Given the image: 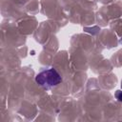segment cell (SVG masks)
<instances>
[{"instance_id":"3","label":"cell","mask_w":122,"mask_h":122,"mask_svg":"<svg viewBox=\"0 0 122 122\" xmlns=\"http://www.w3.org/2000/svg\"><path fill=\"white\" fill-rule=\"evenodd\" d=\"M121 88H122V81H121Z\"/></svg>"},{"instance_id":"2","label":"cell","mask_w":122,"mask_h":122,"mask_svg":"<svg viewBox=\"0 0 122 122\" xmlns=\"http://www.w3.org/2000/svg\"><path fill=\"white\" fill-rule=\"evenodd\" d=\"M114 95H115V98L119 102H122V91H116Z\"/></svg>"},{"instance_id":"1","label":"cell","mask_w":122,"mask_h":122,"mask_svg":"<svg viewBox=\"0 0 122 122\" xmlns=\"http://www.w3.org/2000/svg\"><path fill=\"white\" fill-rule=\"evenodd\" d=\"M35 81L39 86L45 89H50L60 84L62 78L58 73V71L55 69L51 68L38 73L35 77Z\"/></svg>"}]
</instances>
